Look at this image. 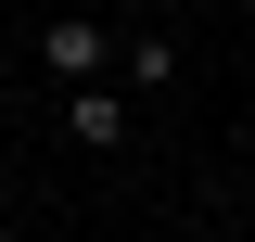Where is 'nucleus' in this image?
<instances>
[{
    "instance_id": "1",
    "label": "nucleus",
    "mask_w": 255,
    "mask_h": 242,
    "mask_svg": "<svg viewBox=\"0 0 255 242\" xmlns=\"http://www.w3.org/2000/svg\"><path fill=\"white\" fill-rule=\"evenodd\" d=\"M115 51H128V38L90 26V13H51V26H38V64H51L64 90H102V77H115Z\"/></svg>"
},
{
    "instance_id": "3",
    "label": "nucleus",
    "mask_w": 255,
    "mask_h": 242,
    "mask_svg": "<svg viewBox=\"0 0 255 242\" xmlns=\"http://www.w3.org/2000/svg\"><path fill=\"white\" fill-rule=\"evenodd\" d=\"M115 90H179V38H128L115 51Z\"/></svg>"
},
{
    "instance_id": "2",
    "label": "nucleus",
    "mask_w": 255,
    "mask_h": 242,
    "mask_svg": "<svg viewBox=\"0 0 255 242\" xmlns=\"http://www.w3.org/2000/svg\"><path fill=\"white\" fill-rule=\"evenodd\" d=\"M128 127H140V115H128L115 77H102V90H64V140H77V153H128Z\"/></svg>"
},
{
    "instance_id": "4",
    "label": "nucleus",
    "mask_w": 255,
    "mask_h": 242,
    "mask_svg": "<svg viewBox=\"0 0 255 242\" xmlns=\"http://www.w3.org/2000/svg\"><path fill=\"white\" fill-rule=\"evenodd\" d=\"M0 242H13V230H0Z\"/></svg>"
}]
</instances>
